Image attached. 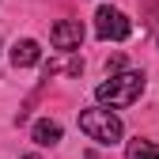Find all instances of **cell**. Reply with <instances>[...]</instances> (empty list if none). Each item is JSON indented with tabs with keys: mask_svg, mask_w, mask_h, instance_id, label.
Wrapping results in <instances>:
<instances>
[{
	"mask_svg": "<svg viewBox=\"0 0 159 159\" xmlns=\"http://www.w3.org/2000/svg\"><path fill=\"white\" fill-rule=\"evenodd\" d=\"M80 68H84V61H80L76 49H72V53H65V61H49L46 65V76H53V72H80Z\"/></svg>",
	"mask_w": 159,
	"mask_h": 159,
	"instance_id": "obj_8",
	"label": "cell"
},
{
	"mask_svg": "<svg viewBox=\"0 0 159 159\" xmlns=\"http://www.w3.org/2000/svg\"><path fill=\"white\" fill-rule=\"evenodd\" d=\"M8 57H11V65H15V68H30V65L42 61V49H38L34 38H23V42H15V46H11Z\"/></svg>",
	"mask_w": 159,
	"mask_h": 159,
	"instance_id": "obj_5",
	"label": "cell"
},
{
	"mask_svg": "<svg viewBox=\"0 0 159 159\" xmlns=\"http://www.w3.org/2000/svg\"><path fill=\"white\" fill-rule=\"evenodd\" d=\"M49 42H53L57 53L80 49V42H84V27H80V19H57L53 30H49Z\"/></svg>",
	"mask_w": 159,
	"mask_h": 159,
	"instance_id": "obj_4",
	"label": "cell"
},
{
	"mask_svg": "<svg viewBox=\"0 0 159 159\" xmlns=\"http://www.w3.org/2000/svg\"><path fill=\"white\" fill-rule=\"evenodd\" d=\"M80 133L95 144H117L121 140V117H117L110 106H91V110H80Z\"/></svg>",
	"mask_w": 159,
	"mask_h": 159,
	"instance_id": "obj_2",
	"label": "cell"
},
{
	"mask_svg": "<svg viewBox=\"0 0 159 159\" xmlns=\"http://www.w3.org/2000/svg\"><path fill=\"white\" fill-rule=\"evenodd\" d=\"M152 34H155V46H159V8H155V19H152Z\"/></svg>",
	"mask_w": 159,
	"mask_h": 159,
	"instance_id": "obj_9",
	"label": "cell"
},
{
	"mask_svg": "<svg viewBox=\"0 0 159 159\" xmlns=\"http://www.w3.org/2000/svg\"><path fill=\"white\" fill-rule=\"evenodd\" d=\"M23 159H38V155H23Z\"/></svg>",
	"mask_w": 159,
	"mask_h": 159,
	"instance_id": "obj_10",
	"label": "cell"
},
{
	"mask_svg": "<svg viewBox=\"0 0 159 159\" xmlns=\"http://www.w3.org/2000/svg\"><path fill=\"white\" fill-rule=\"evenodd\" d=\"M95 34L102 38V42H125L133 34V23L125 19V11H117V8H98L95 11Z\"/></svg>",
	"mask_w": 159,
	"mask_h": 159,
	"instance_id": "obj_3",
	"label": "cell"
},
{
	"mask_svg": "<svg viewBox=\"0 0 159 159\" xmlns=\"http://www.w3.org/2000/svg\"><path fill=\"white\" fill-rule=\"evenodd\" d=\"M30 136H34V144H42V148H53L57 140H61V125H57V121H49V117H42V121H34Z\"/></svg>",
	"mask_w": 159,
	"mask_h": 159,
	"instance_id": "obj_6",
	"label": "cell"
},
{
	"mask_svg": "<svg viewBox=\"0 0 159 159\" xmlns=\"http://www.w3.org/2000/svg\"><path fill=\"white\" fill-rule=\"evenodd\" d=\"M144 95V72H110V80H102V84L95 87V98L110 110H121V106H133L136 98Z\"/></svg>",
	"mask_w": 159,
	"mask_h": 159,
	"instance_id": "obj_1",
	"label": "cell"
},
{
	"mask_svg": "<svg viewBox=\"0 0 159 159\" xmlns=\"http://www.w3.org/2000/svg\"><path fill=\"white\" fill-rule=\"evenodd\" d=\"M125 159H159V144H152V140H129L125 144Z\"/></svg>",
	"mask_w": 159,
	"mask_h": 159,
	"instance_id": "obj_7",
	"label": "cell"
}]
</instances>
